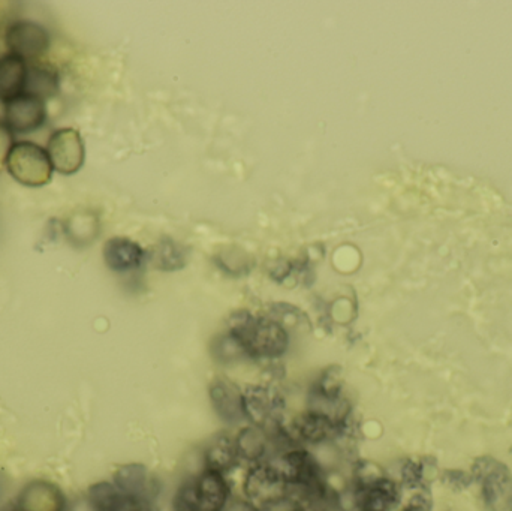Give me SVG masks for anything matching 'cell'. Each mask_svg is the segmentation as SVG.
<instances>
[{"label":"cell","mask_w":512,"mask_h":511,"mask_svg":"<svg viewBox=\"0 0 512 511\" xmlns=\"http://www.w3.org/2000/svg\"><path fill=\"white\" fill-rule=\"evenodd\" d=\"M471 474L487 511H512V474L507 465L495 458H480L472 465Z\"/></svg>","instance_id":"277c9868"},{"label":"cell","mask_w":512,"mask_h":511,"mask_svg":"<svg viewBox=\"0 0 512 511\" xmlns=\"http://www.w3.org/2000/svg\"><path fill=\"white\" fill-rule=\"evenodd\" d=\"M98 233L99 221L93 213H74L66 222V236L75 246L90 245Z\"/></svg>","instance_id":"ffe728a7"},{"label":"cell","mask_w":512,"mask_h":511,"mask_svg":"<svg viewBox=\"0 0 512 511\" xmlns=\"http://www.w3.org/2000/svg\"><path fill=\"white\" fill-rule=\"evenodd\" d=\"M246 422L264 429L271 435L282 431L285 399L273 387L265 384H249L243 389Z\"/></svg>","instance_id":"5b68a950"},{"label":"cell","mask_w":512,"mask_h":511,"mask_svg":"<svg viewBox=\"0 0 512 511\" xmlns=\"http://www.w3.org/2000/svg\"><path fill=\"white\" fill-rule=\"evenodd\" d=\"M47 153L54 171L62 176H72L83 168L86 144L78 129H57L48 138Z\"/></svg>","instance_id":"ba28073f"},{"label":"cell","mask_w":512,"mask_h":511,"mask_svg":"<svg viewBox=\"0 0 512 511\" xmlns=\"http://www.w3.org/2000/svg\"><path fill=\"white\" fill-rule=\"evenodd\" d=\"M286 431L298 446H319L337 440L340 435L345 434L346 428L337 425L325 414L307 408L292 420Z\"/></svg>","instance_id":"30bf717a"},{"label":"cell","mask_w":512,"mask_h":511,"mask_svg":"<svg viewBox=\"0 0 512 511\" xmlns=\"http://www.w3.org/2000/svg\"><path fill=\"white\" fill-rule=\"evenodd\" d=\"M47 117L44 99L30 93L5 102L3 123L11 129L12 134H32L45 125Z\"/></svg>","instance_id":"8fae6325"},{"label":"cell","mask_w":512,"mask_h":511,"mask_svg":"<svg viewBox=\"0 0 512 511\" xmlns=\"http://www.w3.org/2000/svg\"><path fill=\"white\" fill-rule=\"evenodd\" d=\"M213 354H215L216 359L222 363H231L240 359H248L245 351L240 347L239 342H237L230 333L221 336L219 342H216V344L213 345Z\"/></svg>","instance_id":"603a6c76"},{"label":"cell","mask_w":512,"mask_h":511,"mask_svg":"<svg viewBox=\"0 0 512 511\" xmlns=\"http://www.w3.org/2000/svg\"><path fill=\"white\" fill-rule=\"evenodd\" d=\"M243 494L258 509L289 495L288 485L273 462L251 465L243 480Z\"/></svg>","instance_id":"52a82bcc"},{"label":"cell","mask_w":512,"mask_h":511,"mask_svg":"<svg viewBox=\"0 0 512 511\" xmlns=\"http://www.w3.org/2000/svg\"><path fill=\"white\" fill-rule=\"evenodd\" d=\"M307 511H330L327 506H306Z\"/></svg>","instance_id":"f546056e"},{"label":"cell","mask_w":512,"mask_h":511,"mask_svg":"<svg viewBox=\"0 0 512 511\" xmlns=\"http://www.w3.org/2000/svg\"><path fill=\"white\" fill-rule=\"evenodd\" d=\"M17 511H68L62 489L50 480L35 479L24 485L15 503Z\"/></svg>","instance_id":"4fadbf2b"},{"label":"cell","mask_w":512,"mask_h":511,"mask_svg":"<svg viewBox=\"0 0 512 511\" xmlns=\"http://www.w3.org/2000/svg\"><path fill=\"white\" fill-rule=\"evenodd\" d=\"M228 333L251 360H276L285 356L291 338L280 321L239 311L231 317Z\"/></svg>","instance_id":"6da1fadb"},{"label":"cell","mask_w":512,"mask_h":511,"mask_svg":"<svg viewBox=\"0 0 512 511\" xmlns=\"http://www.w3.org/2000/svg\"><path fill=\"white\" fill-rule=\"evenodd\" d=\"M26 60L15 54H5L0 57V101H11L17 96L23 95L27 83Z\"/></svg>","instance_id":"ac0fdd59"},{"label":"cell","mask_w":512,"mask_h":511,"mask_svg":"<svg viewBox=\"0 0 512 511\" xmlns=\"http://www.w3.org/2000/svg\"><path fill=\"white\" fill-rule=\"evenodd\" d=\"M259 511H307L306 506L297 498L286 495L268 506L262 507Z\"/></svg>","instance_id":"cb8c5ba5"},{"label":"cell","mask_w":512,"mask_h":511,"mask_svg":"<svg viewBox=\"0 0 512 511\" xmlns=\"http://www.w3.org/2000/svg\"><path fill=\"white\" fill-rule=\"evenodd\" d=\"M233 497L227 476L206 470L186 480L174 498L176 511H222Z\"/></svg>","instance_id":"7a4b0ae2"},{"label":"cell","mask_w":512,"mask_h":511,"mask_svg":"<svg viewBox=\"0 0 512 511\" xmlns=\"http://www.w3.org/2000/svg\"><path fill=\"white\" fill-rule=\"evenodd\" d=\"M210 404L216 416L227 425L246 422L243 389L227 377H216L209 386Z\"/></svg>","instance_id":"7c38bea8"},{"label":"cell","mask_w":512,"mask_h":511,"mask_svg":"<svg viewBox=\"0 0 512 511\" xmlns=\"http://www.w3.org/2000/svg\"><path fill=\"white\" fill-rule=\"evenodd\" d=\"M68 511H98L96 507L93 506L92 501L89 498L84 497L80 498V500L75 501L71 507H69Z\"/></svg>","instance_id":"83f0119b"},{"label":"cell","mask_w":512,"mask_h":511,"mask_svg":"<svg viewBox=\"0 0 512 511\" xmlns=\"http://www.w3.org/2000/svg\"><path fill=\"white\" fill-rule=\"evenodd\" d=\"M222 511H259L258 507L254 506L251 501L246 498L231 497L227 506Z\"/></svg>","instance_id":"4316f807"},{"label":"cell","mask_w":512,"mask_h":511,"mask_svg":"<svg viewBox=\"0 0 512 511\" xmlns=\"http://www.w3.org/2000/svg\"><path fill=\"white\" fill-rule=\"evenodd\" d=\"M14 144V134H12L11 129L5 123L0 122V167L6 164V159H8L9 152H11Z\"/></svg>","instance_id":"d4e9b609"},{"label":"cell","mask_w":512,"mask_h":511,"mask_svg":"<svg viewBox=\"0 0 512 511\" xmlns=\"http://www.w3.org/2000/svg\"><path fill=\"white\" fill-rule=\"evenodd\" d=\"M5 42L9 53L26 62H36L47 54L51 39L42 24L32 20H17L6 29Z\"/></svg>","instance_id":"9c48e42d"},{"label":"cell","mask_w":512,"mask_h":511,"mask_svg":"<svg viewBox=\"0 0 512 511\" xmlns=\"http://www.w3.org/2000/svg\"><path fill=\"white\" fill-rule=\"evenodd\" d=\"M188 252L171 239L162 240L155 251V264L161 270H179L185 267Z\"/></svg>","instance_id":"44dd1931"},{"label":"cell","mask_w":512,"mask_h":511,"mask_svg":"<svg viewBox=\"0 0 512 511\" xmlns=\"http://www.w3.org/2000/svg\"><path fill=\"white\" fill-rule=\"evenodd\" d=\"M11 511H17V509H15V507H14V509H12Z\"/></svg>","instance_id":"1f68e13d"},{"label":"cell","mask_w":512,"mask_h":511,"mask_svg":"<svg viewBox=\"0 0 512 511\" xmlns=\"http://www.w3.org/2000/svg\"><path fill=\"white\" fill-rule=\"evenodd\" d=\"M6 488V477L5 474L0 471V497H2L3 492H5Z\"/></svg>","instance_id":"f1b7e54d"},{"label":"cell","mask_w":512,"mask_h":511,"mask_svg":"<svg viewBox=\"0 0 512 511\" xmlns=\"http://www.w3.org/2000/svg\"><path fill=\"white\" fill-rule=\"evenodd\" d=\"M402 511H424L421 509H418V507L411 506V504H408V506L405 507Z\"/></svg>","instance_id":"4dcf8cb0"},{"label":"cell","mask_w":512,"mask_h":511,"mask_svg":"<svg viewBox=\"0 0 512 511\" xmlns=\"http://www.w3.org/2000/svg\"><path fill=\"white\" fill-rule=\"evenodd\" d=\"M59 92V75L53 68L41 63L29 65L27 68V83L24 93L48 99Z\"/></svg>","instance_id":"d6986e66"},{"label":"cell","mask_w":512,"mask_h":511,"mask_svg":"<svg viewBox=\"0 0 512 511\" xmlns=\"http://www.w3.org/2000/svg\"><path fill=\"white\" fill-rule=\"evenodd\" d=\"M342 369L330 366L313 384L309 393V410L325 414L343 428H348L352 405L343 395Z\"/></svg>","instance_id":"8992f818"},{"label":"cell","mask_w":512,"mask_h":511,"mask_svg":"<svg viewBox=\"0 0 512 511\" xmlns=\"http://www.w3.org/2000/svg\"><path fill=\"white\" fill-rule=\"evenodd\" d=\"M400 486L409 491H427L429 479H427V464L421 459H406L400 468Z\"/></svg>","instance_id":"7402d4cb"},{"label":"cell","mask_w":512,"mask_h":511,"mask_svg":"<svg viewBox=\"0 0 512 511\" xmlns=\"http://www.w3.org/2000/svg\"><path fill=\"white\" fill-rule=\"evenodd\" d=\"M203 462L206 470L227 476L240 464L239 452H237L236 438L231 437L227 432L216 434L210 438L207 446L204 447Z\"/></svg>","instance_id":"e0dca14e"},{"label":"cell","mask_w":512,"mask_h":511,"mask_svg":"<svg viewBox=\"0 0 512 511\" xmlns=\"http://www.w3.org/2000/svg\"><path fill=\"white\" fill-rule=\"evenodd\" d=\"M445 482L450 488L453 489H463L468 488L474 479H472V474L463 473V471H447L445 473Z\"/></svg>","instance_id":"484cf974"},{"label":"cell","mask_w":512,"mask_h":511,"mask_svg":"<svg viewBox=\"0 0 512 511\" xmlns=\"http://www.w3.org/2000/svg\"><path fill=\"white\" fill-rule=\"evenodd\" d=\"M105 264L108 269L117 273L132 272L140 269L146 260V251L140 243L128 239V237H111L105 242L102 249Z\"/></svg>","instance_id":"9a60e30c"},{"label":"cell","mask_w":512,"mask_h":511,"mask_svg":"<svg viewBox=\"0 0 512 511\" xmlns=\"http://www.w3.org/2000/svg\"><path fill=\"white\" fill-rule=\"evenodd\" d=\"M12 179L27 188H42L53 179V164L47 149L33 141H15L5 164Z\"/></svg>","instance_id":"3957f363"},{"label":"cell","mask_w":512,"mask_h":511,"mask_svg":"<svg viewBox=\"0 0 512 511\" xmlns=\"http://www.w3.org/2000/svg\"><path fill=\"white\" fill-rule=\"evenodd\" d=\"M113 483L122 494L150 507L159 494L158 482L147 467L141 464H126L117 468Z\"/></svg>","instance_id":"5bb4252c"},{"label":"cell","mask_w":512,"mask_h":511,"mask_svg":"<svg viewBox=\"0 0 512 511\" xmlns=\"http://www.w3.org/2000/svg\"><path fill=\"white\" fill-rule=\"evenodd\" d=\"M234 438L240 461L249 462L251 465L270 462L273 450L279 449L273 435L258 426H245Z\"/></svg>","instance_id":"2e32d148"}]
</instances>
